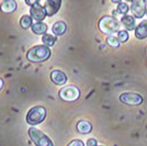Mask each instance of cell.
Masks as SVG:
<instances>
[{
  "label": "cell",
  "instance_id": "obj_25",
  "mask_svg": "<svg viewBox=\"0 0 147 146\" xmlns=\"http://www.w3.org/2000/svg\"><path fill=\"white\" fill-rule=\"evenodd\" d=\"M3 85H5V84H3V80L0 78V91H1V89L3 88Z\"/></svg>",
  "mask_w": 147,
  "mask_h": 146
},
{
  "label": "cell",
  "instance_id": "obj_10",
  "mask_svg": "<svg viewBox=\"0 0 147 146\" xmlns=\"http://www.w3.org/2000/svg\"><path fill=\"white\" fill-rule=\"evenodd\" d=\"M51 80L55 85H65L67 82V76L65 75V73H63L61 70H53L51 73Z\"/></svg>",
  "mask_w": 147,
  "mask_h": 146
},
{
  "label": "cell",
  "instance_id": "obj_17",
  "mask_svg": "<svg viewBox=\"0 0 147 146\" xmlns=\"http://www.w3.org/2000/svg\"><path fill=\"white\" fill-rule=\"evenodd\" d=\"M20 25L23 29L32 28V25H33V19H32V17L31 16H23L22 18L20 19Z\"/></svg>",
  "mask_w": 147,
  "mask_h": 146
},
{
  "label": "cell",
  "instance_id": "obj_6",
  "mask_svg": "<svg viewBox=\"0 0 147 146\" xmlns=\"http://www.w3.org/2000/svg\"><path fill=\"white\" fill-rule=\"evenodd\" d=\"M120 101L129 105H140L143 102V98L141 95L135 92H124L120 96Z\"/></svg>",
  "mask_w": 147,
  "mask_h": 146
},
{
  "label": "cell",
  "instance_id": "obj_26",
  "mask_svg": "<svg viewBox=\"0 0 147 146\" xmlns=\"http://www.w3.org/2000/svg\"><path fill=\"white\" fill-rule=\"evenodd\" d=\"M112 2H114V3H121V1L122 0H111Z\"/></svg>",
  "mask_w": 147,
  "mask_h": 146
},
{
  "label": "cell",
  "instance_id": "obj_7",
  "mask_svg": "<svg viewBox=\"0 0 147 146\" xmlns=\"http://www.w3.org/2000/svg\"><path fill=\"white\" fill-rule=\"evenodd\" d=\"M131 11L134 14L135 18H143L147 11L146 2L144 0H133L132 1V6H131Z\"/></svg>",
  "mask_w": 147,
  "mask_h": 146
},
{
  "label": "cell",
  "instance_id": "obj_11",
  "mask_svg": "<svg viewBox=\"0 0 147 146\" xmlns=\"http://www.w3.org/2000/svg\"><path fill=\"white\" fill-rule=\"evenodd\" d=\"M0 10L3 13H12L17 10V2L14 0H3L0 5Z\"/></svg>",
  "mask_w": 147,
  "mask_h": 146
},
{
  "label": "cell",
  "instance_id": "obj_23",
  "mask_svg": "<svg viewBox=\"0 0 147 146\" xmlns=\"http://www.w3.org/2000/svg\"><path fill=\"white\" fill-rule=\"evenodd\" d=\"M40 1H41V0H25V3H26L28 6L33 7L34 5H37V3H40Z\"/></svg>",
  "mask_w": 147,
  "mask_h": 146
},
{
  "label": "cell",
  "instance_id": "obj_18",
  "mask_svg": "<svg viewBox=\"0 0 147 146\" xmlns=\"http://www.w3.org/2000/svg\"><path fill=\"white\" fill-rule=\"evenodd\" d=\"M57 41V39L56 36L54 35H51L49 33H46V34H44L43 36H42V42L44 43V45H46V46H53L55 42Z\"/></svg>",
  "mask_w": 147,
  "mask_h": 146
},
{
  "label": "cell",
  "instance_id": "obj_12",
  "mask_svg": "<svg viewBox=\"0 0 147 146\" xmlns=\"http://www.w3.org/2000/svg\"><path fill=\"white\" fill-rule=\"evenodd\" d=\"M135 36L138 40H144L147 37V20L142 21L135 29Z\"/></svg>",
  "mask_w": 147,
  "mask_h": 146
},
{
  "label": "cell",
  "instance_id": "obj_15",
  "mask_svg": "<svg viewBox=\"0 0 147 146\" xmlns=\"http://www.w3.org/2000/svg\"><path fill=\"white\" fill-rule=\"evenodd\" d=\"M52 30H53V33L55 34L56 36H59V35L65 34V32L67 30V25H66L65 22H63V21H58V22L54 23Z\"/></svg>",
  "mask_w": 147,
  "mask_h": 146
},
{
  "label": "cell",
  "instance_id": "obj_5",
  "mask_svg": "<svg viewBox=\"0 0 147 146\" xmlns=\"http://www.w3.org/2000/svg\"><path fill=\"white\" fill-rule=\"evenodd\" d=\"M80 97L79 89L75 86H66L59 90V98L67 102H74Z\"/></svg>",
  "mask_w": 147,
  "mask_h": 146
},
{
  "label": "cell",
  "instance_id": "obj_28",
  "mask_svg": "<svg viewBox=\"0 0 147 146\" xmlns=\"http://www.w3.org/2000/svg\"><path fill=\"white\" fill-rule=\"evenodd\" d=\"M144 1H145V2H147V0H144Z\"/></svg>",
  "mask_w": 147,
  "mask_h": 146
},
{
  "label": "cell",
  "instance_id": "obj_1",
  "mask_svg": "<svg viewBox=\"0 0 147 146\" xmlns=\"http://www.w3.org/2000/svg\"><path fill=\"white\" fill-rule=\"evenodd\" d=\"M51 56V49L46 45H36L26 53V58L32 63L47 61Z\"/></svg>",
  "mask_w": 147,
  "mask_h": 146
},
{
  "label": "cell",
  "instance_id": "obj_21",
  "mask_svg": "<svg viewBox=\"0 0 147 146\" xmlns=\"http://www.w3.org/2000/svg\"><path fill=\"white\" fill-rule=\"evenodd\" d=\"M129 6L126 5V3H124V2H121V3H119V6H117V12L122 13V14H126V13L129 12Z\"/></svg>",
  "mask_w": 147,
  "mask_h": 146
},
{
  "label": "cell",
  "instance_id": "obj_4",
  "mask_svg": "<svg viewBox=\"0 0 147 146\" xmlns=\"http://www.w3.org/2000/svg\"><path fill=\"white\" fill-rule=\"evenodd\" d=\"M29 135H30L32 142L36 146H54L53 142L51 141L47 135L40 131L36 128H30L29 130Z\"/></svg>",
  "mask_w": 147,
  "mask_h": 146
},
{
  "label": "cell",
  "instance_id": "obj_19",
  "mask_svg": "<svg viewBox=\"0 0 147 146\" xmlns=\"http://www.w3.org/2000/svg\"><path fill=\"white\" fill-rule=\"evenodd\" d=\"M120 43H121L120 40L117 37L113 36V35H110V36H108V39H107V44L109 46H111V47H114V49H117V47L120 46Z\"/></svg>",
  "mask_w": 147,
  "mask_h": 146
},
{
  "label": "cell",
  "instance_id": "obj_13",
  "mask_svg": "<svg viewBox=\"0 0 147 146\" xmlns=\"http://www.w3.org/2000/svg\"><path fill=\"white\" fill-rule=\"evenodd\" d=\"M77 131L81 134H88L92 131V125L89 121L81 120L77 123Z\"/></svg>",
  "mask_w": 147,
  "mask_h": 146
},
{
  "label": "cell",
  "instance_id": "obj_9",
  "mask_svg": "<svg viewBox=\"0 0 147 146\" xmlns=\"http://www.w3.org/2000/svg\"><path fill=\"white\" fill-rule=\"evenodd\" d=\"M61 5V0H46L44 8L47 17H53L54 14L58 12Z\"/></svg>",
  "mask_w": 147,
  "mask_h": 146
},
{
  "label": "cell",
  "instance_id": "obj_16",
  "mask_svg": "<svg viewBox=\"0 0 147 146\" xmlns=\"http://www.w3.org/2000/svg\"><path fill=\"white\" fill-rule=\"evenodd\" d=\"M121 23L125 26L126 30L132 31L135 29V19L132 16H123L121 19Z\"/></svg>",
  "mask_w": 147,
  "mask_h": 146
},
{
  "label": "cell",
  "instance_id": "obj_29",
  "mask_svg": "<svg viewBox=\"0 0 147 146\" xmlns=\"http://www.w3.org/2000/svg\"><path fill=\"white\" fill-rule=\"evenodd\" d=\"M146 14H147V11H146Z\"/></svg>",
  "mask_w": 147,
  "mask_h": 146
},
{
  "label": "cell",
  "instance_id": "obj_24",
  "mask_svg": "<svg viewBox=\"0 0 147 146\" xmlns=\"http://www.w3.org/2000/svg\"><path fill=\"white\" fill-rule=\"evenodd\" d=\"M87 146H97V141L94 139H89L87 142Z\"/></svg>",
  "mask_w": 147,
  "mask_h": 146
},
{
  "label": "cell",
  "instance_id": "obj_3",
  "mask_svg": "<svg viewBox=\"0 0 147 146\" xmlns=\"http://www.w3.org/2000/svg\"><path fill=\"white\" fill-rule=\"evenodd\" d=\"M46 114H47L46 109L44 107H41V105L33 107L32 109H30V111L26 114V122L32 126L37 125V124L42 123L45 120Z\"/></svg>",
  "mask_w": 147,
  "mask_h": 146
},
{
  "label": "cell",
  "instance_id": "obj_8",
  "mask_svg": "<svg viewBox=\"0 0 147 146\" xmlns=\"http://www.w3.org/2000/svg\"><path fill=\"white\" fill-rule=\"evenodd\" d=\"M30 13L32 19L36 20L37 22H42L44 19L46 18V11H45V8L42 6H40V3L34 5L33 7H31Z\"/></svg>",
  "mask_w": 147,
  "mask_h": 146
},
{
  "label": "cell",
  "instance_id": "obj_27",
  "mask_svg": "<svg viewBox=\"0 0 147 146\" xmlns=\"http://www.w3.org/2000/svg\"><path fill=\"white\" fill-rule=\"evenodd\" d=\"M127 1H133V0H127Z\"/></svg>",
  "mask_w": 147,
  "mask_h": 146
},
{
  "label": "cell",
  "instance_id": "obj_22",
  "mask_svg": "<svg viewBox=\"0 0 147 146\" xmlns=\"http://www.w3.org/2000/svg\"><path fill=\"white\" fill-rule=\"evenodd\" d=\"M68 146H85V144H84V142H82V141L74 140L68 144Z\"/></svg>",
  "mask_w": 147,
  "mask_h": 146
},
{
  "label": "cell",
  "instance_id": "obj_2",
  "mask_svg": "<svg viewBox=\"0 0 147 146\" xmlns=\"http://www.w3.org/2000/svg\"><path fill=\"white\" fill-rule=\"evenodd\" d=\"M120 21H117L115 18L105 16L99 21V29L104 34H113V33H119L120 32Z\"/></svg>",
  "mask_w": 147,
  "mask_h": 146
},
{
  "label": "cell",
  "instance_id": "obj_20",
  "mask_svg": "<svg viewBox=\"0 0 147 146\" xmlns=\"http://www.w3.org/2000/svg\"><path fill=\"white\" fill-rule=\"evenodd\" d=\"M119 40H120V42L121 43H125L127 40H129V32L126 30H120V32H119Z\"/></svg>",
  "mask_w": 147,
  "mask_h": 146
},
{
  "label": "cell",
  "instance_id": "obj_14",
  "mask_svg": "<svg viewBox=\"0 0 147 146\" xmlns=\"http://www.w3.org/2000/svg\"><path fill=\"white\" fill-rule=\"evenodd\" d=\"M32 32L34 33V34H37V35H44V34H46V32H47V25L43 23V22H36V23H33L32 25Z\"/></svg>",
  "mask_w": 147,
  "mask_h": 146
}]
</instances>
